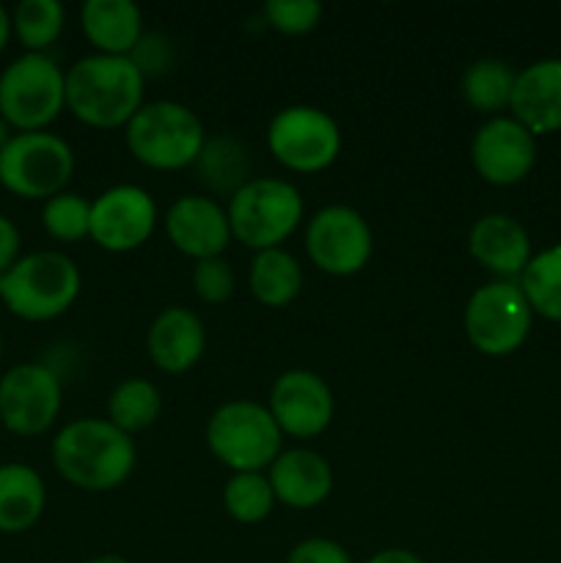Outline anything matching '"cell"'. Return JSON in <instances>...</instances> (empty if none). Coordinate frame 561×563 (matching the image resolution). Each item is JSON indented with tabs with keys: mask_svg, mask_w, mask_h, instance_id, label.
<instances>
[{
	"mask_svg": "<svg viewBox=\"0 0 561 563\" xmlns=\"http://www.w3.org/2000/svg\"><path fill=\"white\" fill-rule=\"evenodd\" d=\"M55 473L82 493H113L124 487L138 465L135 440L108 418H75L50 443Z\"/></svg>",
	"mask_w": 561,
	"mask_h": 563,
	"instance_id": "1",
	"label": "cell"
},
{
	"mask_svg": "<svg viewBox=\"0 0 561 563\" xmlns=\"http://www.w3.org/2000/svg\"><path fill=\"white\" fill-rule=\"evenodd\" d=\"M146 77L130 55L91 53L66 69V110L91 130H124L143 108Z\"/></svg>",
	"mask_w": 561,
	"mask_h": 563,
	"instance_id": "2",
	"label": "cell"
},
{
	"mask_svg": "<svg viewBox=\"0 0 561 563\" xmlns=\"http://www.w3.org/2000/svg\"><path fill=\"white\" fill-rule=\"evenodd\" d=\"M82 275L61 251L25 253L0 280V302L22 322H53L77 302Z\"/></svg>",
	"mask_w": 561,
	"mask_h": 563,
	"instance_id": "3",
	"label": "cell"
},
{
	"mask_svg": "<svg viewBox=\"0 0 561 563\" xmlns=\"http://www.w3.org/2000/svg\"><path fill=\"white\" fill-rule=\"evenodd\" d=\"M124 141L132 157L148 170L193 168L207 143L204 121L193 108L174 99H154L132 115L124 126Z\"/></svg>",
	"mask_w": 561,
	"mask_h": 563,
	"instance_id": "4",
	"label": "cell"
},
{
	"mask_svg": "<svg viewBox=\"0 0 561 563\" xmlns=\"http://www.w3.org/2000/svg\"><path fill=\"white\" fill-rule=\"evenodd\" d=\"M231 236L253 253L284 247L302 225L306 203L292 181L278 176H256L242 185L226 203Z\"/></svg>",
	"mask_w": 561,
	"mask_h": 563,
	"instance_id": "5",
	"label": "cell"
},
{
	"mask_svg": "<svg viewBox=\"0 0 561 563\" xmlns=\"http://www.w3.org/2000/svg\"><path fill=\"white\" fill-rule=\"evenodd\" d=\"M207 449L231 473L270 471L284 451V434L267 405L251 399L223 401L207 421Z\"/></svg>",
	"mask_w": 561,
	"mask_h": 563,
	"instance_id": "6",
	"label": "cell"
},
{
	"mask_svg": "<svg viewBox=\"0 0 561 563\" xmlns=\"http://www.w3.org/2000/svg\"><path fill=\"white\" fill-rule=\"evenodd\" d=\"M66 110V69L47 53H22L0 71V115L14 132H42Z\"/></svg>",
	"mask_w": 561,
	"mask_h": 563,
	"instance_id": "7",
	"label": "cell"
},
{
	"mask_svg": "<svg viewBox=\"0 0 561 563\" xmlns=\"http://www.w3.org/2000/svg\"><path fill=\"white\" fill-rule=\"evenodd\" d=\"M75 148L55 132H14L0 152V185L22 201H50L75 176Z\"/></svg>",
	"mask_w": 561,
	"mask_h": 563,
	"instance_id": "8",
	"label": "cell"
},
{
	"mask_svg": "<svg viewBox=\"0 0 561 563\" xmlns=\"http://www.w3.org/2000/svg\"><path fill=\"white\" fill-rule=\"evenodd\" d=\"M465 335L487 357H509L531 335L534 311L517 280H490L465 302Z\"/></svg>",
	"mask_w": 561,
	"mask_h": 563,
	"instance_id": "9",
	"label": "cell"
},
{
	"mask_svg": "<svg viewBox=\"0 0 561 563\" xmlns=\"http://www.w3.org/2000/svg\"><path fill=\"white\" fill-rule=\"evenodd\" d=\"M341 126L328 110L289 104L270 119L267 152L292 174H322L341 154Z\"/></svg>",
	"mask_w": 561,
	"mask_h": 563,
	"instance_id": "10",
	"label": "cell"
},
{
	"mask_svg": "<svg viewBox=\"0 0 561 563\" xmlns=\"http://www.w3.org/2000/svg\"><path fill=\"white\" fill-rule=\"evenodd\" d=\"M308 262L333 278H352L372 262L374 234L369 220L346 203H330L306 223Z\"/></svg>",
	"mask_w": 561,
	"mask_h": 563,
	"instance_id": "11",
	"label": "cell"
},
{
	"mask_svg": "<svg viewBox=\"0 0 561 563\" xmlns=\"http://www.w3.org/2000/svg\"><path fill=\"white\" fill-rule=\"evenodd\" d=\"M64 407L61 374L47 363H16L0 377V427L16 438H38Z\"/></svg>",
	"mask_w": 561,
	"mask_h": 563,
	"instance_id": "12",
	"label": "cell"
},
{
	"mask_svg": "<svg viewBox=\"0 0 561 563\" xmlns=\"http://www.w3.org/2000/svg\"><path fill=\"white\" fill-rule=\"evenodd\" d=\"M157 201L141 185H113L91 201L88 240L108 253H132L157 231Z\"/></svg>",
	"mask_w": 561,
	"mask_h": 563,
	"instance_id": "13",
	"label": "cell"
},
{
	"mask_svg": "<svg viewBox=\"0 0 561 563\" xmlns=\"http://www.w3.org/2000/svg\"><path fill=\"white\" fill-rule=\"evenodd\" d=\"M270 416L284 438L314 440L328 432L336 416L330 385L311 368H289L270 388Z\"/></svg>",
	"mask_w": 561,
	"mask_h": 563,
	"instance_id": "14",
	"label": "cell"
},
{
	"mask_svg": "<svg viewBox=\"0 0 561 563\" xmlns=\"http://www.w3.org/2000/svg\"><path fill=\"white\" fill-rule=\"evenodd\" d=\"M471 163L493 187H515L537 165V137L512 115H493L471 141Z\"/></svg>",
	"mask_w": 561,
	"mask_h": 563,
	"instance_id": "15",
	"label": "cell"
},
{
	"mask_svg": "<svg viewBox=\"0 0 561 563\" xmlns=\"http://www.w3.org/2000/svg\"><path fill=\"white\" fill-rule=\"evenodd\" d=\"M163 225L170 245L193 262L223 256L234 240L229 212L212 196H179L165 212Z\"/></svg>",
	"mask_w": 561,
	"mask_h": 563,
	"instance_id": "16",
	"label": "cell"
},
{
	"mask_svg": "<svg viewBox=\"0 0 561 563\" xmlns=\"http://www.w3.org/2000/svg\"><path fill=\"white\" fill-rule=\"evenodd\" d=\"M468 253L495 280H517L531 262V236L526 225L504 212L482 214L468 231Z\"/></svg>",
	"mask_w": 561,
	"mask_h": 563,
	"instance_id": "17",
	"label": "cell"
},
{
	"mask_svg": "<svg viewBox=\"0 0 561 563\" xmlns=\"http://www.w3.org/2000/svg\"><path fill=\"white\" fill-rule=\"evenodd\" d=\"M204 352H207V328L190 308L168 306L148 324L146 355L160 372L170 377L187 374L198 366Z\"/></svg>",
	"mask_w": 561,
	"mask_h": 563,
	"instance_id": "18",
	"label": "cell"
},
{
	"mask_svg": "<svg viewBox=\"0 0 561 563\" xmlns=\"http://www.w3.org/2000/svg\"><path fill=\"white\" fill-rule=\"evenodd\" d=\"M267 478L275 500L295 511L317 509L333 493V467L314 449H284Z\"/></svg>",
	"mask_w": 561,
	"mask_h": 563,
	"instance_id": "19",
	"label": "cell"
},
{
	"mask_svg": "<svg viewBox=\"0 0 561 563\" xmlns=\"http://www.w3.org/2000/svg\"><path fill=\"white\" fill-rule=\"evenodd\" d=\"M509 115L534 137L561 132V58H539L517 71Z\"/></svg>",
	"mask_w": 561,
	"mask_h": 563,
	"instance_id": "20",
	"label": "cell"
},
{
	"mask_svg": "<svg viewBox=\"0 0 561 563\" xmlns=\"http://www.w3.org/2000/svg\"><path fill=\"white\" fill-rule=\"evenodd\" d=\"M80 31L99 55H130L146 33L141 5L132 0H86Z\"/></svg>",
	"mask_w": 561,
	"mask_h": 563,
	"instance_id": "21",
	"label": "cell"
},
{
	"mask_svg": "<svg viewBox=\"0 0 561 563\" xmlns=\"http://www.w3.org/2000/svg\"><path fill=\"white\" fill-rule=\"evenodd\" d=\"M47 509V484L25 462L0 465V533L20 537L36 528Z\"/></svg>",
	"mask_w": 561,
	"mask_h": 563,
	"instance_id": "22",
	"label": "cell"
},
{
	"mask_svg": "<svg viewBox=\"0 0 561 563\" xmlns=\"http://www.w3.org/2000/svg\"><path fill=\"white\" fill-rule=\"evenodd\" d=\"M248 289L264 308H286L302 291V264L286 247L253 253L248 267Z\"/></svg>",
	"mask_w": 561,
	"mask_h": 563,
	"instance_id": "23",
	"label": "cell"
},
{
	"mask_svg": "<svg viewBox=\"0 0 561 563\" xmlns=\"http://www.w3.org/2000/svg\"><path fill=\"white\" fill-rule=\"evenodd\" d=\"M193 170L198 181L212 192V198H231L242 185L251 181V152L245 143L231 135L207 137Z\"/></svg>",
	"mask_w": 561,
	"mask_h": 563,
	"instance_id": "24",
	"label": "cell"
},
{
	"mask_svg": "<svg viewBox=\"0 0 561 563\" xmlns=\"http://www.w3.org/2000/svg\"><path fill=\"white\" fill-rule=\"evenodd\" d=\"M517 71L501 58H479L462 71L460 91L468 108L484 115H504L509 110Z\"/></svg>",
	"mask_w": 561,
	"mask_h": 563,
	"instance_id": "25",
	"label": "cell"
},
{
	"mask_svg": "<svg viewBox=\"0 0 561 563\" xmlns=\"http://www.w3.org/2000/svg\"><path fill=\"white\" fill-rule=\"evenodd\" d=\"M160 412H163V396L157 385L146 377L121 379L108 396V421L130 438L154 427Z\"/></svg>",
	"mask_w": 561,
	"mask_h": 563,
	"instance_id": "26",
	"label": "cell"
},
{
	"mask_svg": "<svg viewBox=\"0 0 561 563\" xmlns=\"http://www.w3.org/2000/svg\"><path fill=\"white\" fill-rule=\"evenodd\" d=\"M517 284H520L534 317L561 324V242L534 253Z\"/></svg>",
	"mask_w": 561,
	"mask_h": 563,
	"instance_id": "27",
	"label": "cell"
},
{
	"mask_svg": "<svg viewBox=\"0 0 561 563\" xmlns=\"http://www.w3.org/2000/svg\"><path fill=\"white\" fill-rule=\"evenodd\" d=\"M66 25V9L61 0H22L11 11V33L25 53H47Z\"/></svg>",
	"mask_w": 561,
	"mask_h": 563,
	"instance_id": "28",
	"label": "cell"
},
{
	"mask_svg": "<svg viewBox=\"0 0 561 563\" xmlns=\"http://www.w3.org/2000/svg\"><path fill=\"white\" fill-rule=\"evenodd\" d=\"M275 493L267 473H231L223 487V509L240 526H258L275 509Z\"/></svg>",
	"mask_w": 561,
	"mask_h": 563,
	"instance_id": "29",
	"label": "cell"
},
{
	"mask_svg": "<svg viewBox=\"0 0 561 563\" xmlns=\"http://www.w3.org/2000/svg\"><path fill=\"white\" fill-rule=\"evenodd\" d=\"M42 225L47 236L64 245L86 240L91 231V201L80 192H58L42 207Z\"/></svg>",
	"mask_w": 561,
	"mask_h": 563,
	"instance_id": "30",
	"label": "cell"
},
{
	"mask_svg": "<svg viewBox=\"0 0 561 563\" xmlns=\"http://www.w3.org/2000/svg\"><path fill=\"white\" fill-rule=\"evenodd\" d=\"M319 0H267L262 9L264 22L284 36H306L322 22Z\"/></svg>",
	"mask_w": 561,
	"mask_h": 563,
	"instance_id": "31",
	"label": "cell"
},
{
	"mask_svg": "<svg viewBox=\"0 0 561 563\" xmlns=\"http://www.w3.org/2000/svg\"><path fill=\"white\" fill-rule=\"evenodd\" d=\"M237 289L234 267L226 256L204 258V262L193 264V291L198 300L207 306H223L231 300Z\"/></svg>",
	"mask_w": 561,
	"mask_h": 563,
	"instance_id": "32",
	"label": "cell"
},
{
	"mask_svg": "<svg viewBox=\"0 0 561 563\" xmlns=\"http://www.w3.org/2000/svg\"><path fill=\"white\" fill-rule=\"evenodd\" d=\"M143 77H160L174 69V42L163 31H146L130 53Z\"/></svg>",
	"mask_w": 561,
	"mask_h": 563,
	"instance_id": "33",
	"label": "cell"
},
{
	"mask_svg": "<svg viewBox=\"0 0 561 563\" xmlns=\"http://www.w3.org/2000/svg\"><path fill=\"white\" fill-rule=\"evenodd\" d=\"M286 563H352L350 550L336 539L311 537L297 542L286 555Z\"/></svg>",
	"mask_w": 561,
	"mask_h": 563,
	"instance_id": "34",
	"label": "cell"
},
{
	"mask_svg": "<svg viewBox=\"0 0 561 563\" xmlns=\"http://www.w3.org/2000/svg\"><path fill=\"white\" fill-rule=\"evenodd\" d=\"M22 258V234L9 214H0V278Z\"/></svg>",
	"mask_w": 561,
	"mask_h": 563,
	"instance_id": "35",
	"label": "cell"
},
{
	"mask_svg": "<svg viewBox=\"0 0 561 563\" xmlns=\"http://www.w3.org/2000/svg\"><path fill=\"white\" fill-rule=\"evenodd\" d=\"M366 563H427L418 553L407 548H385L377 550Z\"/></svg>",
	"mask_w": 561,
	"mask_h": 563,
	"instance_id": "36",
	"label": "cell"
},
{
	"mask_svg": "<svg viewBox=\"0 0 561 563\" xmlns=\"http://www.w3.org/2000/svg\"><path fill=\"white\" fill-rule=\"evenodd\" d=\"M11 36H14V33H11V11L0 3V55L9 47Z\"/></svg>",
	"mask_w": 561,
	"mask_h": 563,
	"instance_id": "37",
	"label": "cell"
},
{
	"mask_svg": "<svg viewBox=\"0 0 561 563\" xmlns=\"http://www.w3.org/2000/svg\"><path fill=\"white\" fill-rule=\"evenodd\" d=\"M11 137H14V130H11V126H9V121H6L3 115H0V152H3V148H6V143H9Z\"/></svg>",
	"mask_w": 561,
	"mask_h": 563,
	"instance_id": "38",
	"label": "cell"
},
{
	"mask_svg": "<svg viewBox=\"0 0 561 563\" xmlns=\"http://www.w3.org/2000/svg\"><path fill=\"white\" fill-rule=\"evenodd\" d=\"M88 563H130L124 559V555H116V553H105V555H97V559H91Z\"/></svg>",
	"mask_w": 561,
	"mask_h": 563,
	"instance_id": "39",
	"label": "cell"
},
{
	"mask_svg": "<svg viewBox=\"0 0 561 563\" xmlns=\"http://www.w3.org/2000/svg\"><path fill=\"white\" fill-rule=\"evenodd\" d=\"M0 357H3V333H0Z\"/></svg>",
	"mask_w": 561,
	"mask_h": 563,
	"instance_id": "40",
	"label": "cell"
},
{
	"mask_svg": "<svg viewBox=\"0 0 561 563\" xmlns=\"http://www.w3.org/2000/svg\"><path fill=\"white\" fill-rule=\"evenodd\" d=\"M0 429H3V427H0Z\"/></svg>",
	"mask_w": 561,
	"mask_h": 563,
	"instance_id": "41",
	"label": "cell"
}]
</instances>
